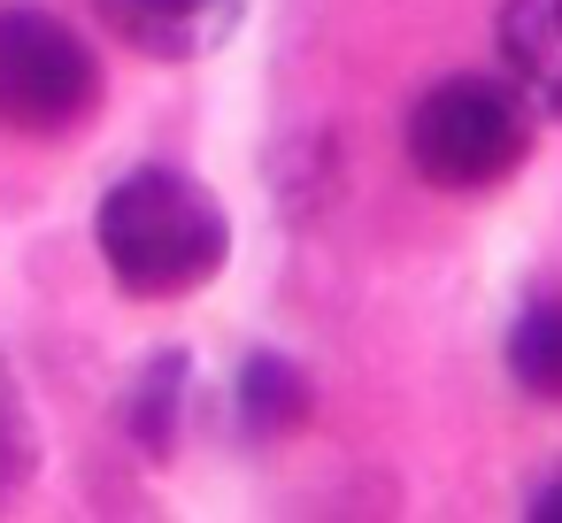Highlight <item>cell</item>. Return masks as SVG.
Masks as SVG:
<instances>
[{"label":"cell","instance_id":"obj_4","mask_svg":"<svg viewBox=\"0 0 562 523\" xmlns=\"http://www.w3.org/2000/svg\"><path fill=\"white\" fill-rule=\"evenodd\" d=\"M93 9L147 62H201L247 24V0H93Z\"/></svg>","mask_w":562,"mask_h":523},{"label":"cell","instance_id":"obj_8","mask_svg":"<svg viewBox=\"0 0 562 523\" xmlns=\"http://www.w3.org/2000/svg\"><path fill=\"white\" fill-rule=\"evenodd\" d=\"M508 377H516L531 400L562 408V293L524 300V316L508 323Z\"/></svg>","mask_w":562,"mask_h":523},{"label":"cell","instance_id":"obj_6","mask_svg":"<svg viewBox=\"0 0 562 523\" xmlns=\"http://www.w3.org/2000/svg\"><path fill=\"white\" fill-rule=\"evenodd\" d=\"M186 408H193V362L178 346L147 354L124 385V439L147 454V462H170L178 439H186Z\"/></svg>","mask_w":562,"mask_h":523},{"label":"cell","instance_id":"obj_5","mask_svg":"<svg viewBox=\"0 0 562 523\" xmlns=\"http://www.w3.org/2000/svg\"><path fill=\"white\" fill-rule=\"evenodd\" d=\"M493 55L539 124H562V0H501Z\"/></svg>","mask_w":562,"mask_h":523},{"label":"cell","instance_id":"obj_10","mask_svg":"<svg viewBox=\"0 0 562 523\" xmlns=\"http://www.w3.org/2000/svg\"><path fill=\"white\" fill-rule=\"evenodd\" d=\"M531 515H539V523H562V469L531 485Z\"/></svg>","mask_w":562,"mask_h":523},{"label":"cell","instance_id":"obj_1","mask_svg":"<svg viewBox=\"0 0 562 523\" xmlns=\"http://www.w3.org/2000/svg\"><path fill=\"white\" fill-rule=\"evenodd\" d=\"M93 247L109 262V277L132 300H186L201 285L224 277L232 262V216L224 201L170 162H139L101 193L93 216Z\"/></svg>","mask_w":562,"mask_h":523},{"label":"cell","instance_id":"obj_2","mask_svg":"<svg viewBox=\"0 0 562 523\" xmlns=\"http://www.w3.org/2000/svg\"><path fill=\"white\" fill-rule=\"evenodd\" d=\"M408 162L424 185L439 193H493L508 185L524 162H531V139H539V116L516 101L508 78H439L416 109H408Z\"/></svg>","mask_w":562,"mask_h":523},{"label":"cell","instance_id":"obj_9","mask_svg":"<svg viewBox=\"0 0 562 523\" xmlns=\"http://www.w3.org/2000/svg\"><path fill=\"white\" fill-rule=\"evenodd\" d=\"M32 477H40V416H32L16 369L0 362V508H9Z\"/></svg>","mask_w":562,"mask_h":523},{"label":"cell","instance_id":"obj_7","mask_svg":"<svg viewBox=\"0 0 562 523\" xmlns=\"http://www.w3.org/2000/svg\"><path fill=\"white\" fill-rule=\"evenodd\" d=\"M232 408L247 439H293L316 416V377L293 354H247L232 377Z\"/></svg>","mask_w":562,"mask_h":523},{"label":"cell","instance_id":"obj_3","mask_svg":"<svg viewBox=\"0 0 562 523\" xmlns=\"http://www.w3.org/2000/svg\"><path fill=\"white\" fill-rule=\"evenodd\" d=\"M101 109V62L40 0H0V132L70 139Z\"/></svg>","mask_w":562,"mask_h":523}]
</instances>
